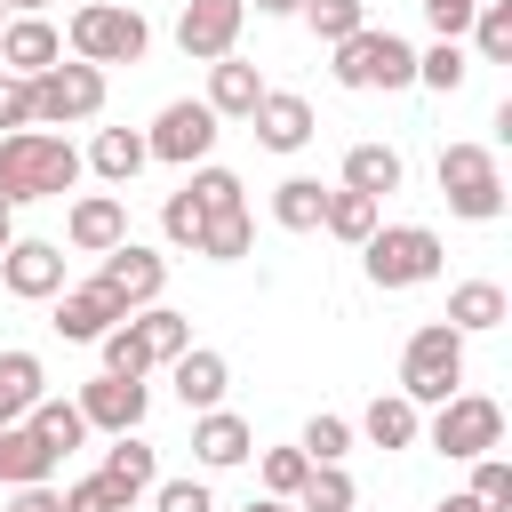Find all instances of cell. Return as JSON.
Segmentation results:
<instances>
[{
  "label": "cell",
  "instance_id": "6da1fadb",
  "mask_svg": "<svg viewBox=\"0 0 512 512\" xmlns=\"http://www.w3.org/2000/svg\"><path fill=\"white\" fill-rule=\"evenodd\" d=\"M80 184V144L56 136V128H8L0 136V200L24 208V200H64Z\"/></svg>",
  "mask_w": 512,
  "mask_h": 512
},
{
  "label": "cell",
  "instance_id": "7a4b0ae2",
  "mask_svg": "<svg viewBox=\"0 0 512 512\" xmlns=\"http://www.w3.org/2000/svg\"><path fill=\"white\" fill-rule=\"evenodd\" d=\"M64 48H72L80 64H136V56L152 48V24H144L128 0H80V8L64 16Z\"/></svg>",
  "mask_w": 512,
  "mask_h": 512
},
{
  "label": "cell",
  "instance_id": "3957f363",
  "mask_svg": "<svg viewBox=\"0 0 512 512\" xmlns=\"http://www.w3.org/2000/svg\"><path fill=\"white\" fill-rule=\"evenodd\" d=\"M360 264H368L376 288H424V280H440L448 248H440L432 224H376V232L360 240Z\"/></svg>",
  "mask_w": 512,
  "mask_h": 512
},
{
  "label": "cell",
  "instance_id": "277c9868",
  "mask_svg": "<svg viewBox=\"0 0 512 512\" xmlns=\"http://www.w3.org/2000/svg\"><path fill=\"white\" fill-rule=\"evenodd\" d=\"M456 384H464V336H456L448 320H424V328L400 344V392H408L416 408H440Z\"/></svg>",
  "mask_w": 512,
  "mask_h": 512
},
{
  "label": "cell",
  "instance_id": "5b68a950",
  "mask_svg": "<svg viewBox=\"0 0 512 512\" xmlns=\"http://www.w3.org/2000/svg\"><path fill=\"white\" fill-rule=\"evenodd\" d=\"M440 192H448V208L464 216V224H488V216H504V176H496V152L488 144H440Z\"/></svg>",
  "mask_w": 512,
  "mask_h": 512
},
{
  "label": "cell",
  "instance_id": "8992f818",
  "mask_svg": "<svg viewBox=\"0 0 512 512\" xmlns=\"http://www.w3.org/2000/svg\"><path fill=\"white\" fill-rule=\"evenodd\" d=\"M424 440H432L440 456H456V464H472V456H488V448H504V408H496L488 392H448V400L432 408V424H424Z\"/></svg>",
  "mask_w": 512,
  "mask_h": 512
},
{
  "label": "cell",
  "instance_id": "52a82bcc",
  "mask_svg": "<svg viewBox=\"0 0 512 512\" xmlns=\"http://www.w3.org/2000/svg\"><path fill=\"white\" fill-rule=\"evenodd\" d=\"M336 80L344 88H416V48L400 32L360 24L352 40H336Z\"/></svg>",
  "mask_w": 512,
  "mask_h": 512
},
{
  "label": "cell",
  "instance_id": "ba28073f",
  "mask_svg": "<svg viewBox=\"0 0 512 512\" xmlns=\"http://www.w3.org/2000/svg\"><path fill=\"white\" fill-rule=\"evenodd\" d=\"M104 112V64H48L32 80V128H80Z\"/></svg>",
  "mask_w": 512,
  "mask_h": 512
},
{
  "label": "cell",
  "instance_id": "9c48e42d",
  "mask_svg": "<svg viewBox=\"0 0 512 512\" xmlns=\"http://www.w3.org/2000/svg\"><path fill=\"white\" fill-rule=\"evenodd\" d=\"M216 112L200 104V96H176V104H160V120L144 128V152L152 160H168V168H200L208 152H216Z\"/></svg>",
  "mask_w": 512,
  "mask_h": 512
},
{
  "label": "cell",
  "instance_id": "30bf717a",
  "mask_svg": "<svg viewBox=\"0 0 512 512\" xmlns=\"http://www.w3.org/2000/svg\"><path fill=\"white\" fill-rule=\"evenodd\" d=\"M48 304H56V320H48V328H56L64 344H96V336H104L112 320H128V304H120V296H112L104 280H80V288L64 280V288H56Z\"/></svg>",
  "mask_w": 512,
  "mask_h": 512
},
{
  "label": "cell",
  "instance_id": "8fae6325",
  "mask_svg": "<svg viewBox=\"0 0 512 512\" xmlns=\"http://www.w3.org/2000/svg\"><path fill=\"white\" fill-rule=\"evenodd\" d=\"M240 16H248V0H184V16H176V48H184L192 64H216V56H232V40H240Z\"/></svg>",
  "mask_w": 512,
  "mask_h": 512
},
{
  "label": "cell",
  "instance_id": "7c38bea8",
  "mask_svg": "<svg viewBox=\"0 0 512 512\" xmlns=\"http://www.w3.org/2000/svg\"><path fill=\"white\" fill-rule=\"evenodd\" d=\"M72 400H80L88 432H136V424H144V400H152V392H144V376H112V368H104V376H88V384H80Z\"/></svg>",
  "mask_w": 512,
  "mask_h": 512
},
{
  "label": "cell",
  "instance_id": "4fadbf2b",
  "mask_svg": "<svg viewBox=\"0 0 512 512\" xmlns=\"http://www.w3.org/2000/svg\"><path fill=\"white\" fill-rule=\"evenodd\" d=\"M0 288L24 296V304H48L64 288V248L56 240H8L0 248Z\"/></svg>",
  "mask_w": 512,
  "mask_h": 512
},
{
  "label": "cell",
  "instance_id": "5bb4252c",
  "mask_svg": "<svg viewBox=\"0 0 512 512\" xmlns=\"http://www.w3.org/2000/svg\"><path fill=\"white\" fill-rule=\"evenodd\" d=\"M96 280L136 312V304H160V288H168V256H152V248H136V240H120V248H104V264H96Z\"/></svg>",
  "mask_w": 512,
  "mask_h": 512
},
{
  "label": "cell",
  "instance_id": "9a60e30c",
  "mask_svg": "<svg viewBox=\"0 0 512 512\" xmlns=\"http://www.w3.org/2000/svg\"><path fill=\"white\" fill-rule=\"evenodd\" d=\"M48 64H64V32H56L48 16H8V24H0V72L40 80Z\"/></svg>",
  "mask_w": 512,
  "mask_h": 512
},
{
  "label": "cell",
  "instance_id": "2e32d148",
  "mask_svg": "<svg viewBox=\"0 0 512 512\" xmlns=\"http://www.w3.org/2000/svg\"><path fill=\"white\" fill-rule=\"evenodd\" d=\"M248 120H256V144H264V152H304V144H312V128H320V120H312V104H304L296 88H264Z\"/></svg>",
  "mask_w": 512,
  "mask_h": 512
},
{
  "label": "cell",
  "instance_id": "e0dca14e",
  "mask_svg": "<svg viewBox=\"0 0 512 512\" xmlns=\"http://www.w3.org/2000/svg\"><path fill=\"white\" fill-rule=\"evenodd\" d=\"M64 240H72L80 256H104V248L128 240V208H120L112 192H80V200L64 208Z\"/></svg>",
  "mask_w": 512,
  "mask_h": 512
},
{
  "label": "cell",
  "instance_id": "ac0fdd59",
  "mask_svg": "<svg viewBox=\"0 0 512 512\" xmlns=\"http://www.w3.org/2000/svg\"><path fill=\"white\" fill-rule=\"evenodd\" d=\"M192 456H200L208 472H232V464H248V456H256V432H248V416H232V408H200V416H192Z\"/></svg>",
  "mask_w": 512,
  "mask_h": 512
},
{
  "label": "cell",
  "instance_id": "d6986e66",
  "mask_svg": "<svg viewBox=\"0 0 512 512\" xmlns=\"http://www.w3.org/2000/svg\"><path fill=\"white\" fill-rule=\"evenodd\" d=\"M168 376H176V400L200 416V408H224V384H232V368H224V352H208V344H184L176 360H168Z\"/></svg>",
  "mask_w": 512,
  "mask_h": 512
},
{
  "label": "cell",
  "instance_id": "ffe728a7",
  "mask_svg": "<svg viewBox=\"0 0 512 512\" xmlns=\"http://www.w3.org/2000/svg\"><path fill=\"white\" fill-rule=\"evenodd\" d=\"M56 448L32 432V424H0V488H32V480H56Z\"/></svg>",
  "mask_w": 512,
  "mask_h": 512
},
{
  "label": "cell",
  "instance_id": "44dd1931",
  "mask_svg": "<svg viewBox=\"0 0 512 512\" xmlns=\"http://www.w3.org/2000/svg\"><path fill=\"white\" fill-rule=\"evenodd\" d=\"M256 96H264V72H256V64H240V56H216V64H208V96H200V104H208L216 120H248Z\"/></svg>",
  "mask_w": 512,
  "mask_h": 512
},
{
  "label": "cell",
  "instance_id": "7402d4cb",
  "mask_svg": "<svg viewBox=\"0 0 512 512\" xmlns=\"http://www.w3.org/2000/svg\"><path fill=\"white\" fill-rule=\"evenodd\" d=\"M40 392H48V368H40V352L8 344V352H0V424H24Z\"/></svg>",
  "mask_w": 512,
  "mask_h": 512
},
{
  "label": "cell",
  "instance_id": "603a6c76",
  "mask_svg": "<svg viewBox=\"0 0 512 512\" xmlns=\"http://www.w3.org/2000/svg\"><path fill=\"white\" fill-rule=\"evenodd\" d=\"M360 432H368V448H416L424 408H416L408 392H376V400H368V416H360Z\"/></svg>",
  "mask_w": 512,
  "mask_h": 512
},
{
  "label": "cell",
  "instance_id": "cb8c5ba5",
  "mask_svg": "<svg viewBox=\"0 0 512 512\" xmlns=\"http://www.w3.org/2000/svg\"><path fill=\"white\" fill-rule=\"evenodd\" d=\"M400 176H408V160H400L392 144H352V152H344V192L384 200V192H400Z\"/></svg>",
  "mask_w": 512,
  "mask_h": 512
},
{
  "label": "cell",
  "instance_id": "d4e9b609",
  "mask_svg": "<svg viewBox=\"0 0 512 512\" xmlns=\"http://www.w3.org/2000/svg\"><path fill=\"white\" fill-rule=\"evenodd\" d=\"M448 328H456V336L504 328V288H496V280H456V288H448Z\"/></svg>",
  "mask_w": 512,
  "mask_h": 512
},
{
  "label": "cell",
  "instance_id": "484cf974",
  "mask_svg": "<svg viewBox=\"0 0 512 512\" xmlns=\"http://www.w3.org/2000/svg\"><path fill=\"white\" fill-rule=\"evenodd\" d=\"M104 480L136 504L152 480H160V464H152V440H136V432H112V448H104Z\"/></svg>",
  "mask_w": 512,
  "mask_h": 512
},
{
  "label": "cell",
  "instance_id": "4316f807",
  "mask_svg": "<svg viewBox=\"0 0 512 512\" xmlns=\"http://www.w3.org/2000/svg\"><path fill=\"white\" fill-rule=\"evenodd\" d=\"M144 160H152V152H144V136H136V128H96V144H88V160H80V168H96L104 184H128Z\"/></svg>",
  "mask_w": 512,
  "mask_h": 512
},
{
  "label": "cell",
  "instance_id": "83f0119b",
  "mask_svg": "<svg viewBox=\"0 0 512 512\" xmlns=\"http://www.w3.org/2000/svg\"><path fill=\"white\" fill-rule=\"evenodd\" d=\"M376 224H384V200H368V192H344V184H336V192H328V208H320V232H336L344 248H360Z\"/></svg>",
  "mask_w": 512,
  "mask_h": 512
},
{
  "label": "cell",
  "instance_id": "f1b7e54d",
  "mask_svg": "<svg viewBox=\"0 0 512 512\" xmlns=\"http://www.w3.org/2000/svg\"><path fill=\"white\" fill-rule=\"evenodd\" d=\"M320 208H328L320 176H280V184H272V224H288V232H320Z\"/></svg>",
  "mask_w": 512,
  "mask_h": 512
},
{
  "label": "cell",
  "instance_id": "f546056e",
  "mask_svg": "<svg viewBox=\"0 0 512 512\" xmlns=\"http://www.w3.org/2000/svg\"><path fill=\"white\" fill-rule=\"evenodd\" d=\"M128 320H136V336H144L152 368H168V360H176V352L192 344V320H184V312H168V304H136Z\"/></svg>",
  "mask_w": 512,
  "mask_h": 512
},
{
  "label": "cell",
  "instance_id": "4dcf8cb0",
  "mask_svg": "<svg viewBox=\"0 0 512 512\" xmlns=\"http://www.w3.org/2000/svg\"><path fill=\"white\" fill-rule=\"evenodd\" d=\"M24 424H32V432H40V440H48L56 456H72V448H88V416H80V400H48V392H40Z\"/></svg>",
  "mask_w": 512,
  "mask_h": 512
},
{
  "label": "cell",
  "instance_id": "1f68e13d",
  "mask_svg": "<svg viewBox=\"0 0 512 512\" xmlns=\"http://www.w3.org/2000/svg\"><path fill=\"white\" fill-rule=\"evenodd\" d=\"M192 256H208V264H240V256H248V200H240V208H216V216L200 224Z\"/></svg>",
  "mask_w": 512,
  "mask_h": 512
},
{
  "label": "cell",
  "instance_id": "d6a6232c",
  "mask_svg": "<svg viewBox=\"0 0 512 512\" xmlns=\"http://www.w3.org/2000/svg\"><path fill=\"white\" fill-rule=\"evenodd\" d=\"M288 504H296V512H352V504H360V488H352V472H344V464H312V472H304V488H296Z\"/></svg>",
  "mask_w": 512,
  "mask_h": 512
},
{
  "label": "cell",
  "instance_id": "836d02e7",
  "mask_svg": "<svg viewBox=\"0 0 512 512\" xmlns=\"http://www.w3.org/2000/svg\"><path fill=\"white\" fill-rule=\"evenodd\" d=\"M464 32H472V48H480L488 64H504V56H512V0H480Z\"/></svg>",
  "mask_w": 512,
  "mask_h": 512
},
{
  "label": "cell",
  "instance_id": "e575fe53",
  "mask_svg": "<svg viewBox=\"0 0 512 512\" xmlns=\"http://www.w3.org/2000/svg\"><path fill=\"white\" fill-rule=\"evenodd\" d=\"M296 16H304V24H312L328 48H336V40H352V32L368 24V0H304Z\"/></svg>",
  "mask_w": 512,
  "mask_h": 512
},
{
  "label": "cell",
  "instance_id": "d590c367",
  "mask_svg": "<svg viewBox=\"0 0 512 512\" xmlns=\"http://www.w3.org/2000/svg\"><path fill=\"white\" fill-rule=\"evenodd\" d=\"M464 72H472V56H464L456 40H432V48L416 56V80H424V88H440V96H456V88H464Z\"/></svg>",
  "mask_w": 512,
  "mask_h": 512
},
{
  "label": "cell",
  "instance_id": "8d00e7d4",
  "mask_svg": "<svg viewBox=\"0 0 512 512\" xmlns=\"http://www.w3.org/2000/svg\"><path fill=\"white\" fill-rule=\"evenodd\" d=\"M96 344H104V368H112V376H152V352H144L136 320H112V328H104Z\"/></svg>",
  "mask_w": 512,
  "mask_h": 512
},
{
  "label": "cell",
  "instance_id": "74e56055",
  "mask_svg": "<svg viewBox=\"0 0 512 512\" xmlns=\"http://www.w3.org/2000/svg\"><path fill=\"white\" fill-rule=\"evenodd\" d=\"M296 448H304L312 464H344V448H352V424L320 408V416H304V432H296Z\"/></svg>",
  "mask_w": 512,
  "mask_h": 512
},
{
  "label": "cell",
  "instance_id": "f35d334b",
  "mask_svg": "<svg viewBox=\"0 0 512 512\" xmlns=\"http://www.w3.org/2000/svg\"><path fill=\"white\" fill-rule=\"evenodd\" d=\"M480 512H512V464L488 448V456H472V488H464Z\"/></svg>",
  "mask_w": 512,
  "mask_h": 512
},
{
  "label": "cell",
  "instance_id": "ab89813d",
  "mask_svg": "<svg viewBox=\"0 0 512 512\" xmlns=\"http://www.w3.org/2000/svg\"><path fill=\"white\" fill-rule=\"evenodd\" d=\"M184 192L200 200V216H216V208H240V176H232V168H216V160H200V168L184 176Z\"/></svg>",
  "mask_w": 512,
  "mask_h": 512
},
{
  "label": "cell",
  "instance_id": "60d3db41",
  "mask_svg": "<svg viewBox=\"0 0 512 512\" xmlns=\"http://www.w3.org/2000/svg\"><path fill=\"white\" fill-rule=\"evenodd\" d=\"M304 472H312V456H304V448H264V496H296V488H304Z\"/></svg>",
  "mask_w": 512,
  "mask_h": 512
},
{
  "label": "cell",
  "instance_id": "b9f144b4",
  "mask_svg": "<svg viewBox=\"0 0 512 512\" xmlns=\"http://www.w3.org/2000/svg\"><path fill=\"white\" fill-rule=\"evenodd\" d=\"M200 224H208V216H200V200H192V192H168V208H160L168 248H192V240H200Z\"/></svg>",
  "mask_w": 512,
  "mask_h": 512
},
{
  "label": "cell",
  "instance_id": "7bdbcfd3",
  "mask_svg": "<svg viewBox=\"0 0 512 512\" xmlns=\"http://www.w3.org/2000/svg\"><path fill=\"white\" fill-rule=\"evenodd\" d=\"M64 512H128V496H120L104 472H88V480H72V488H64Z\"/></svg>",
  "mask_w": 512,
  "mask_h": 512
},
{
  "label": "cell",
  "instance_id": "ee69618b",
  "mask_svg": "<svg viewBox=\"0 0 512 512\" xmlns=\"http://www.w3.org/2000/svg\"><path fill=\"white\" fill-rule=\"evenodd\" d=\"M152 512H216V496H208V480H160Z\"/></svg>",
  "mask_w": 512,
  "mask_h": 512
},
{
  "label": "cell",
  "instance_id": "f6af8a7d",
  "mask_svg": "<svg viewBox=\"0 0 512 512\" xmlns=\"http://www.w3.org/2000/svg\"><path fill=\"white\" fill-rule=\"evenodd\" d=\"M0 128H32V80L0 72Z\"/></svg>",
  "mask_w": 512,
  "mask_h": 512
},
{
  "label": "cell",
  "instance_id": "bcb514c9",
  "mask_svg": "<svg viewBox=\"0 0 512 512\" xmlns=\"http://www.w3.org/2000/svg\"><path fill=\"white\" fill-rule=\"evenodd\" d=\"M472 8H480V0H424V16H432V32H440V40H464Z\"/></svg>",
  "mask_w": 512,
  "mask_h": 512
},
{
  "label": "cell",
  "instance_id": "7dc6e473",
  "mask_svg": "<svg viewBox=\"0 0 512 512\" xmlns=\"http://www.w3.org/2000/svg\"><path fill=\"white\" fill-rule=\"evenodd\" d=\"M8 512H64V496L48 480H32V488H8Z\"/></svg>",
  "mask_w": 512,
  "mask_h": 512
},
{
  "label": "cell",
  "instance_id": "c3c4849f",
  "mask_svg": "<svg viewBox=\"0 0 512 512\" xmlns=\"http://www.w3.org/2000/svg\"><path fill=\"white\" fill-rule=\"evenodd\" d=\"M256 8H264V16H296L304 0H256Z\"/></svg>",
  "mask_w": 512,
  "mask_h": 512
},
{
  "label": "cell",
  "instance_id": "681fc988",
  "mask_svg": "<svg viewBox=\"0 0 512 512\" xmlns=\"http://www.w3.org/2000/svg\"><path fill=\"white\" fill-rule=\"evenodd\" d=\"M8 240H16V208L0 200V248H8Z\"/></svg>",
  "mask_w": 512,
  "mask_h": 512
},
{
  "label": "cell",
  "instance_id": "f907efd6",
  "mask_svg": "<svg viewBox=\"0 0 512 512\" xmlns=\"http://www.w3.org/2000/svg\"><path fill=\"white\" fill-rule=\"evenodd\" d=\"M432 512H480V504H472V496H440Z\"/></svg>",
  "mask_w": 512,
  "mask_h": 512
},
{
  "label": "cell",
  "instance_id": "816d5d0a",
  "mask_svg": "<svg viewBox=\"0 0 512 512\" xmlns=\"http://www.w3.org/2000/svg\"><path fill=\"white\" fill-rule=\"evenodd\" d=\"M248 512H296V504H288V496H256Z\"/></svg>",
  "mask_w": 512,
  "mask_h": 512
},
{
  "label": "cell",
  "instance_id": "f5cc1de1",
  "mask_svg": "<svg viewBox=\"0 0 512 512\" xmlns=\"http://www.w3.org/2000/svg\"><path fill=\"white\" fill-rule=\"evenodd\" d=\"M40 8H48V0H8V16H40Z\"/></svg>",
  "mask_w": 512,
  "mask_h": 512
},
{
  "label": "cell",
  "instance_id": "db71d44e",
  "mask_svg": "<svg viewBox=\"0 0 512 512\" xmlns=\"http://www.w3.org/2000/svg\"><path fill=\"white\" fill-rule=\"evenodd\" d=\"M0 24H8V0H0Z\"/></svg>",
  "mask_w": 512,
  "mask_h": 512
}]
</instances>
